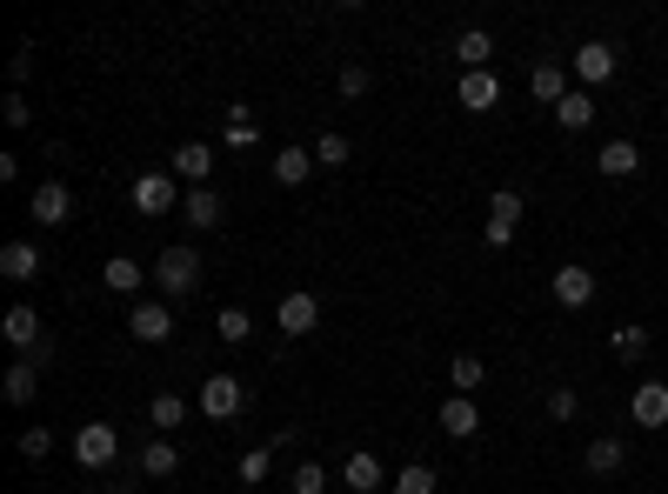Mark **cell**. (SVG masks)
Returning <instances> with one entry per match:
<instances>
[{"label": "cell", "mask_w": 668, "mask_h": 494, "mask_svg": "<svg viewBox=\"0 0 668 494\" xmlns=\"http://www.w3.org/2000/svg\"><path fill=\"white\" fill-rule=\"evenodd\" d=\"M154 288H160L167 301L194 294V288H201V255H194V247H167V255L154 261Z\"/></svg>", "instance_id": "6da1fadb"}, {"label": "cell", "mask_w": 668, "mask_h": 494, "mask_svg": "<svg viewBox=\"0 0 668 494\" xmlns=\"http://www.w3.org/2000/svg\"><path fill=\"white\" fill-rule=\"evenodd\" d=\"M241 407H247V381L241 374H208L201 381V415L208 422H234Z\"/></svg>", "instance_id": "7a4b0ae2"}, {"label": "cell", "mask_w": 668, "mask_h": 494, "mask_svg": "<svg viewBox=\"0 0 668 494\" xmlns=\"http://www.w3.org/2000/svg\"><path fill=\"white\" fill-rule=\"evenodd\" d=\"M114 454H121V428H108V422H88V428H74V461L80 468H114Z\"/></svg>", "instance_id": "3957f363"}, {"label": "cell", "mask_w": 668, "mask_h": 494, "mask_svg": "<svg viewBox=\"0 0 668 494\" xmlns=\"http://www.w3.org/2000/svg\"><path fill=\"white\" fill-rule=\"evenodd\" d=\"M127 335L147 341V348H160L167 335H175V307H167V301H134L127 307Z\"/></svg>", "instance_id": "277c9868"}, {"label": "cell", "mask_w": 668, "mask_h": 494, "mask_svg": "<svg viewBox=\"0 0 668 494\" xmlns=\"http://www.w3.org/2000/svg\"><path fill=\"white\" fill-rule=\"evenodd\" d=\"M0 335H8L27 361H34V355H47V341H41V307H27V301H14L8 314H0Z\"/></svg>", "instance_id": "5b68a950"}, {"label": "cell", "mask_w": 668, "mask_h": 494, "mask_svg": "<svg viewBox=\"0 0 668 494\" xmlns=\"http://www.w3.org/2000/svg\"><path fill=\"white\" fill-rule=\"evenodd\" d=\"M515 227H522V194H515V188H494V194H488V227H481L488 247H509Z\"/></svg>", "instance_id": "8992f818"}, {"label": "cell", "mask_w": 668, "mask_h": 494, "mask_svg": "<svg viewBox=\"0 0 668 494\" xmlns=\"http://www.w3.org/2000/svg\"><path fill=\"white\" fill-rule=\"evenodd\" d=\"M615 67H622V54H615L609 41H581V47H575V80H581V88H602V80H615Z\"/></svg>", "instance_id": "52a82bcc"}, {"label": "cell", "mask_w": 668, "mask_h": 494, "mask_svg": "<svg viewBox=\"0 0 668 494\" xmlns=\"http://www.w3.org/2000/svg\"><path fill=\"white\" fill-rule=\"evenodd\" d=\"M167 175L188 181V188H208V175H214V147H208V141H181L175 154H167Z\"/></svg>", "instance_id": "ba28073f"}, {"label": "cell", "mask_w": 668, "mask_h": 494, "mask_svg": "<svg viewBox=\"0 0 668 494\" xmlns=\"http://www.w3.org/2000/svg\"><path fill=\"white\" fill-rule=\"evenodd\" d=\"M181 201H188V194H181L175 175H141V181H134V207H141V214H175Z\"/></svg>", "instance_id": "9c48e42d"}, {"label": "cell", "mask_w": 668, "mask_h": 494, "mask_svg": "<svg viewBox=\"0 0 668 494\" xmlns=\"http://www.w3.org/2000/svg\"><path fill=\"white\" fill-rule=\"evenodd\" d=\"M595 268H581V261H568V268H555V281H548V294L561 301V307H589L595 301Z\"/></svg>", "instance_id": "30bf717a"}, {"label": "cell", "mask_w": 668, "mask_h": 494, "mask_svg": "<svg viewBox=\"0 0 668 494\" xmlns=\"http://www.w3.org/2000/svg\"><path fill=\"white\" fill-rule=\"evenodd\" d=\"M628 422L635 428H668V381H642L628 394Z\"/></svg>", "instance_id": "8fae6325"}, {"label": "cell", "mask_w": 668, "mask_h": 494, "mask_svg": "<svg viewBox=\"0 0 668 494\" xmlns=\"http://www.w3.org/2000/svg\"><path fill=\"white\" fill-rule=\"evenodd\" d=\"M27 214H34L41 227H60V221L74 214V194H67V181H41V188L27 194Z\"/></svg>", "instance_id": "7c38bea8"}, {"label": "cell", "mask_w": 668, "mask_h": 494, "mask_svg": "<svg viewBox=\"0 0 668 494\" xmlns=\"http://www.w3.org/2000/svg\"><path fill=\"white\" fill-rule=\"evenodd\" d=\"M275 321H281V335H314V327H321V301L314 294H281V307H275Z\"/></svg>", "instance_id": "4fadbf2b"}, {"label": "cell", "mask_w": 668, "mask_h": 494, "mask_svg": "<svg viewBox=\"0 0 668 494\" xmlns=\"http://www.w3.org/2000/svg\"><path fill=\"white\" fill-rule=\"evenodd\" d=\"M595 114H602V108H595V94H589V88H568V94L555 101V127H568V134H589V127H595Z\"/></svg>", "instance_id": "5bb4252c"}, {"label": "cell", "mask_w": 668, "mask_h": 494, "mask_svg": "<svg viewBox=\"0 0 668 494\" xmlns=\"http://www.w3.org/2000/svg\"><path fill=\"white\" fill-rule=\"evenodd\" d=\"M442 435H455V441H475V435H481L475 394H448V401H442Z\"/></svg>", "instance_id": "9a60e30c"}, {"label": "cell", "mask_w": 668, "mask_h": 494, "mask_svg": "<svg viewBox=\"0 0 668 494\" xmlns=\"http://www.w3.org/2000/svg\"><path fill=\"white\" fill-rule=\"evenodd\" d=\"M388 481H394V474H388L368 448H355V454L342 461V487H355V494H375V487H388Z\"/></svg>", "instance_id": "2e32d148"}, {"label": "cell", "mask_w": 668, "mask_h": 494, "mask_svg": "<svg viewBox=\"0 0 668 494\" xmlns=\"http://www.w3.org/2000/svg\"><path fill=\"white\" fill-rule=\"evenodd\" d=\"M0 274H8V281H41V247L34 240H8V247H0Z\"/></svg>", "instance_id": "e0dca14e"}, {"label": "cell", "mask_w": 668, "mask_h": 494, "mask_svg": "<svg viewBox=\"0 0 668 494\" xmlns=\"http://www.w3.org/2000/svg\"><path fill=\"white\" fill-rule=\"evenodd\" d=\"M595 168H602L609 181H628V175H642V147H635V141L622 134V141H609V147L595 154Z\"/></svg>", "instance_id": "ac0fdd59"}, {"label": "cell", "mask_w": 668, "mask_h": 494, "mask_svg": "<svg viewBox=\"0 0 668 494\" xmlns=\"http://www.w3.org/2000/svg\"><path fill=\"white\" fill-rule=\"evenodd\" d=\"M455 101H461L468 114H488V108L501 101V80H494L488 67H481V74H461V88H455Z\"/></svg>", "instance_id": "d6986e66"}, {"label": "cell", "mask_w": 668, "mask_h": 494, "mask_svg": "<svg viewBox=\"0 0 668 494\" xmlns=\"http://www.w3.org/2000/svg\"><path fill=\"white\" fill-rule=\"evenodd\" d=\"M581 461H589V474H622V468H628V441H622V435H595Z\"/></svg>", "instance_id": "ffe728a7"}, {"label": "cell", "mask_w": 668, "mask_h": 494, "mask_svg": "<svg viewBox=\"0 0 668 494\" xmlns=\"http://www.w3.org/2000/svg\"><path fill=\"white\" fill-rule=\"evenodd\" d=\"M455 54H461V74H481V67L494 60V34H488V27H461Z\"/></svg>", "instance_id": "44dd1931"}, {"label": "cell", "mask_w": 668, "mask_h": 494, "mask_svg": "<svg viewBox=\"0 0 668 494\" xmlns=\"http://www.w3.org/2000/svg\"><path fill=\"white\" fill-rule=\"evenodd\" d=\"M181 221H188V227H201V234H208V227H221V194H214V188H188Z\"/></svg>", "instance_id": "7402d4cb"}, {"label": "cell", "mask_w": 668, "mask_h": 494, "mask_svg": "<svg viewBox=\"0 0 668 494\" xmlns=\"http://www.w3.org/2000/svg\"><path fill=\"white\" fill-rule=\"evenodd\" d=\"M147 274H154V268H141L134 255H114V261L101 268V281H108L114 294H141V288H147Z\"/></svg>", "instance_id": "603a6c76"}, {"label": "cell", "mask_w": 668, "mask_h": 494, "mask_svg": "<svg viewBox=\"0 0 668 494\" xmlns=\"http://www.w3.org/2000/svg\"><path fill=\"white\" fill-rule=\"evenodd\" d=\"M528 94H535V101H548V108H555V101H561V94H568V67H561V60H542V67H535V74H528Z\"/></svg>", "instance_id": "cb8c5ba5"}, {"label": "cell", "mask_w": 668, "mask_h": 494, "mask_svg": "<svg viewBox=\"0 0 668 494\" xmlns=\"http://www.w3.org/2000/svg\"><path fill=\"white\" fill-rule=\"evenodd\" d=\"M0 394H8L14 407H27V401L41 394V368H34V361H14V368H8V381H0Z\"/></svg>", "instance_id": "d4e9b609"}, {"label": "cell", "mask_w": 668, "mask_h": 494, "mask_svg": "<svg viewBox=\"0 0 668 494\" xmlns=\"http://www.w3.org/2000/svg\"><path fill=\"white\" fill-rule=\"evenodd\" d=\"M308 175H314V154H308V147H281V154H275V181H281V188H301Z\"/></svg>", "instance_id": "484cf974"}, {"label": "cell", "mask_w": 668, "mask_h": 494, "mask_svg": "<svg viewBox=\"0 0 668 494\" xmlns=\"http://www.w3.org/2000/svg\"><path fill=\"white\" fill-rule=\"evenodd\" d=\"M175 468H181L175 441H147V448H141V481H167Z\"/></svg>", "instance_id": "4316f807"}, {"label": "cell", "mask_w": 668, "mask_h": 494, "mask_svg": "<svg viewBox=\"0 0 668 494\" xmlns=\"http://www.w3.org/2000/svg\"><path fill=\"white\" fill-rule=\"evenodd\" d=\"M435 481H442V474H435L428 461H408V468L388 481V494H435Z\"/></svg>", "instance_id": "83f0119b"}, {"label": "cell", "mask_w": 668, "mask_h": 494, "mask_svg": "<svg viewBox=\"0 0 668 494\" xmlns=\"http://www.w3.org/2000/svg\"><path fill=\"white\" fill-rule=\"evenodd\" d=\"M348 160H355V141L348 134H321L314 141V168H348Z\"/></svg>", "instance_id": "f1b7e54d"}, {"label": "cell", "mask_w": 668, "mask_h": 494, "mask_svg": "<svg viewBox=\"0 0 668 494\" xmlns=\"http://www.w3.org/2000/svg\"><path fill=\"white\" fill-rule=\"evenodd\" d=\"M448 381H455V394H475V388L488 381V368H481V355H455V361H448Z\"/></svg>", "instance_id": "f546056e"}, {"label": "cell", "mask_w": 668, "mask_h": 494, "mask_svg": "<svg viewBox=\"0 0 668 494\" xmlns=\"http://www.w3.org/2000/svg\"><path fill=\"white\" fill-rule=\"evenodd\" d=\"M147 422H154V428H181V422H188V401H181V394H154V401H147Z\"/></svg>", "instance_id": "4dcf8cb0"}, {"label": "cell", "mask_w": 668, "mask_h": 494, "mask_svg": "<svg viewBox=\"0 0 668 494\" xmlns=\"http://www.w3.org/2000/svg\"><path fill=\"white\" fill-rule=\"evenodd\" d=\"M214 335L221 341H247V335H255V314H247V307H221L214 314Z\"/></svg>", "instance_id": "1f68e13d"}, {"label": "cell", "mask_w": 668, "mask_h": 494, "mask_svg": "<svg viewBox=\"0 0 668 494\" xmlns=\"http://www.w3.org/2000/svg\"><path fill=\"white\" fill-rule=\"evenodd\" d=\"M255 141H261V121L247 108H227V147H255Z\"/></svg>", "instance_id": "d6a6232c"}, {"label": "cell", "mask_w": 668, "mask_h": 494, "mask_svg": "<svg viewBox=\"0 0 668 494\" xmlns=\"http://www.w3.org/2000/svg\"><path fill=\"white\" fill-rule=\"evenodd\" d=\"M615 355H622V361H642V355H648V327H642V321H622V327H615Z\"/></svg>", "instance_id": "836d02e7"}, {"label": "cell", "mask_w": 668, "mask_h": 494, "mask_svg": "<svg viewBox=\"0 0 668 494\" xmlns=\"http://www.w3.org/2000/svg\"><path fill=\"white\" fill-rule=\"evenodd\" d=\"M327 481H334V474H327L321 461H301V468H294V494H327Z\"/></svg>", "instance_id": "e575fe53"}, {"label": "cell", "mask_w": 668, "mask_h": 494, "mask_svg": "<svg viewBox=\"0 0 668 494\" xmlns=\"http://www.w3.org/2000/svg\"><path fill=\"white\" fill-rule=\"evenodd\" d=\"M268 468H275V448H247L241 454V481H268Z\"/></svg>", "instance_id": "d590c367"}, {"label": "cell", "mask_w": 668, "mask_h": 494, "mask_svg": "<svg viewBox=\"0 0 668 494\" xmlns=\"http://www.w3.org/2000/svg\"><path fill=\"white\" fill-rule=\"evenodd\" d=\"M548 415H555V422H575V415H581V394H575V388H555V394H548Z\"/></svg>", "instance_id": "8d00e7d4"}, {"label": "cell", "mask_w": 668, "mask_h": 494, "mask_svg": "<svg viewBox=\"0 0 668 494\" xmlns=\"http://www.w3.org/2000/svg\"><path fill=\"white\" fill-rule=\"evenodd\" d=\"M27 74H34V47L21 41V47H14V60H8V80H14V94L27 88Z\"/></svg>", "instance_id": "74e56055"}, {"label": "cell", "mask_w": 668, "mask_h": 494, "mask_svg": "<svg viewBox=\"0 0 668 494\" xmlns=\"http://www.w3.org/2000/svg\"><path fill=\"white\" fill-rule=\"evenodd\" d=\"M21 454H27V461H47V454H54V435H47V428H27V435H21Z\"/></svg>", "instance_id": "f35d334b"}, {"label": "cell", "mask_w": 668, "mask_h": 494, "mask_svg": "<svg viewBox=\"0 0 668 494\" xmlns=\"http://www.w3.org/2000/svg\"><path fill=\"white\" fill-rule=\"evenodd\" d=\"M0 114H8V127H27V121H34L27 94H14V88H8V101H0Z\"/></svg>", "instance_id": "ab89813d"}, {"label": "cell", "mask_w": 668, "mask_h": 494, "mask_svg": "<svg viewBox=\"0 0 668 494\" xmlns=\"http://www.w3.org/2000/svg\"><path fill=\"white\" fill-rule=\"evenodd\" d=\"M342 94H348V101L368 94V67H342Z\"/></svg>", "instance_id": "60d3db41"}, {"label": "cell", "mask_w": 668, "mask_h": 494, "mask_svg": "<svg viewBox=\"0 0 668 494\" xmlns=\"http://www.w3.org/2000/svg\"><path fill=\"white\" fill-rule=\"evenodd\" d=\"M342 494H355V487H342Z\"/></svg>", "instance_id": "b9f144b4"}]
</instances>
